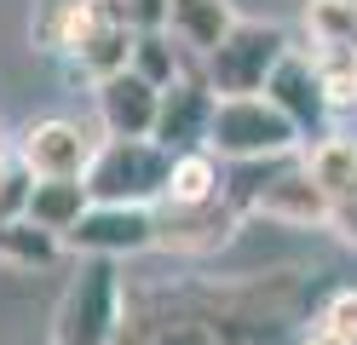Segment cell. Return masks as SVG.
<instances>
[{
  "label": "cell",
  "mask_w": 357,
  "mask_h": 345,
  "mask_svg": "<svg viewBox=\"0 0 357 345\" xmlns=\"http://www.w3.org/2000/svg\"><path fill=\"white\" fill-rule=\"evenodd\" d=\"M219 196H225L219 155L213 150H178L173 155V173H167V201L196 207V201H219Z\"/></svg>",
  "instance_id": "obj_18"
},
{
  "label": "cell",
  "mask_w": 357,
  "mask_h": 345,
  "mask_svg": "<svg viewBox=\"0 0 357 345\" xmlns=\"http://www.w3.org/2000/svg\"><path fill=\"white\" fill-rule=\"evenodd\" d=\"M317 322H323L328 334H340V339H351V345H357V288H334Z\"/></svg>",
  "instance_id": "obj_21"
},
{
  "label": "cell",
  "mask_w": 357,
  "mask_h": 345,
  "mask_svg": "<svg viewBox=\"0 0 357 345\" xmlns=\"http://www.w3.org/2000/svg\"><path fill=\"white\" fill-rule=\"evenodd\" d=\"M104 138H93L86 127L63 121V115H47V121H29L24 138H17V155L29 161L35 178H86Z\"/></svg>",
  "instance_id": "obj_6"
},
{
  "label": "cell",
  "mask_w": 357,
  "mask_h": 345,
  "mask_svg": "<svg viewBox=\"0 0 357 345\" xmlns=\"http://www.w3.org/2000/svg\"><path fill=\"white\" fill-rule=\"evenodd\" d=\"M219 92L208 86V69L185 75L178 86L162 92V121H155V144L162 150H208V127H213Z\"/></svg>",
  "instance_id": "obj_7"
},
{
  "label": "cell",
  "mask_w": 357,
  "mask_h": 345,
  "mask_svg": "<svg viewBox=\"0 0 357 345\" xmlns=\"http://www.w3.org/2000/svg\"><path fill=\"white\" fill-rule=\"evenodd\" d=\"M132 40H139L132 23H93V29L75 40V52H70L75 75H86L93 86L109 81V75H127L132 69Z\"/></svg>",
  "instance_id": "obj_13"
},
{
  "label": "cell",
  "mask_w": 357,
  "mask_h": 345,
  "mask_svg": "<svg viewBox=\"0 0 357 345\" xmlns=\"http://www.w3.org/2000/svg\"><path fill=\"white\" fill-rule=\"evenodd\" d=\"M288 52H294V46H288V35L277 23L242 17L225 35V46H219L213 58H202V69H208V86L219 98H259V92L271 86V75L288 63Z\"/></svg>",
  "instance_id": "obj_4"
},
{
  "label": "cell",
  "mask_w": 357,
  "mask_h": 345,
  "mask_svg": "<svg viewBox=\"0 0 357 345\" xmlns=\"http://www.w3.org/2000/svg\"><path fill=\"white\" fill-rule=\"evenodd\" d=\"M93 213V190L86 178H35V196H29V219L52 236H70V230Z\"/></svg>",
  "instance_id": "obj_14"
},
{
  "label": "cell",
  "mask_w": 357,
  "mask_h": 345,
  "mask_svg": "<svg viewBox=\"0 0 357 345\" xmlns=\"http://www.w3.org/2000/svg\"><path fill=\"white\" fill-rule=\"evenodd\" d=\"M265 98H271L300 132H317L323 115L334 109V104H328V86H323V75H317V63L300 58V52H288V63L271 75V86H265Z\"/></svg>",
  "instance_id": "obj_11"
},
{
  "label": "cell",
  "mask_w": 357,
  "mask_h": 345,
  "mask_svg": "<svg viewBox=\"0 0 357 345\" xmlns=\"http://www.w3.org/2000/svg\"><path fill=\"white\" fill-rule=\"evenodd\" d=\"M300 345H351V339H340V334H328L323 322H317V328H305V334H300Z\"/></svg>",
  "instance_id": "obj_24"
},
{
  "label": "cell",
  "mask_w": 357,
  "mask_h": 345,
  "mask_svg": "<svg viewBox=\"0 0 357 345\" xmlns=\"http://www.w3.org/2000/svg\"><path fill=\"white\" fill-rule=\"evenodd\" d=\"M196 69H202V58L196 52H185V46H178L167 29H150V35H139L132 40V75H144L150 86H178L185 75H196Z\"/></svg>",
  "instance_id": "obj_16"
},
{
  "label": "cell",
  "mask_w": 357,
  "mask_h": 345,
  "mask_svg": "<svg viewBox=\"0 0 357 345\" xmlns=\"http://www.w3.org/2000/svg\"><path fill=\"white\" fill-rule=\"evenodd\" d=\"M328 224L340 230V242H351V247H357V196H340V201H334Z\"/></svg>",
  "instance_id": "obj_23"
},
{
  "label": "cell",
  "mask_w": 357,
  "mask_h": 345,
  "mask_svg": "<svg viewBox=\"0 0 357 345\" xmlns=\"http://www.w3.org/2000/svg\"><path fill=\"white\" fill-rule=\"evenodd\" d=\"M127 6V23L139 35H150V29H167V12H173V0H121Z\"/></svg>",
  "instance_id": "obj_22"
},
{
  "label": "cell",
  "mask_w": 357,
  "mask_h": 345,
  "mask_svg": "<svg viewBox=\"0 0 357 345\" xmlns=\"http://www.w3.org/2000/svg\"><path fill=\"white\" fill-rule=\"evenodd\" d=\"M98 121L104 138H155V121H162V86H150L144 75H109L98 81Z\"/></svg>",
  "instance_id": "obj_9"
},
{
  "label": "cell",
  "mask_w": 357,
  "mask_h": 345,
  "mask_svg": "<svg viewBox=\"0 0 357 345\" xmlns=\"http://www.w3.org/2000/svg\"><path fill=\"white\" fill-rule=\"evenodd\" d=\"M311 46H346L357 52V0H305Z\"/></svg>",
  "instance_id": "obj_20"
},
{
  "label": "cell",
  "mask_w": 357,
  "mask_h": 345,
  "mask_svg": "<svg viewBox=\"0 0 357 345\" xmlns=\"http://www.w3.org/2000/svg\"><path fill=\"white\" fill-rule=\"evenodd\" d=\"M236 23H242V17L231 12V0H173V12H167V35L185 46V52L213 58Z\"/></svg>",
  "instance_id": "obj_12"
},
{
  "label": "cell",
  "mask_w": 357,
  "mask_h": 345,
  "mask_svg": "<svg viewBox=\"0 0 357 345\" xmlns=\"http://www.w3.org/2000/svg\"><path fill=\"white\" fill-rule=\"evenodd\" d=\"M248 213L259 219H277V224H328L334 213V196L323 190L317 178H311L305 167H294V161H282V167L265 178V190L254 196Z\"/></svg>",
  "instance_id": "obj_10"
},
{
  "label": "cell",
  "mask_w": 357,
  "mask_h": 345,
  "mask_svg": "<svg viewBox=\"0 0 357 345\" xmlns=\"http://www.w3.org/2000/svg\"><path fill=\"white\" fill-rule=\"evenodd\" d=\"M12 161H17V144H6V132H0V173H6Z\"/></svg>",
  "instance_id": "obj_25"
},
{
  "label": "cell",
  "mask_w": 357,
  "mask_h": 345,
  "mask_svg": "<svg viewBox=\"0 0 357 345\" xmlns=\"http://www.w3.org/2000/svg\"><path fill=\"white\" fill-rule=\"evenodd\" d=\"M305 144V132L288 121V115L265 98H219L213 109V127H208V150L219 161H282Z\"/></svg>",
  "instance_id": "obj_2"
},
{
  "label": "cell",
  "mask_w": 357,
  "mask_h": 345,
  "mask_svg": "<svg viewBox=\"0 0 357 345\" xmlns=\"http://www.w3.org/2000/svg\"><path fill=\"white\" fill-rule=\"evenodd\" d=\"M231 230H236V207L225 196L196 207H178V201L155 207V247H173V253H213L219 242H231Z\"/></svg>",
  "instance_id": "obj_8"
},
{
  "label": "cell",
  "mask_w": 357,
  "mask_h": 345,
  "mask_svg": "<svg viewBox=\"0 0 357 345\" xmlns=\"http://www.w3.org/2000/svg\"><path fill=\"white\" fill-rule=\"evenodd\" d=\"M63 236H52V230H40L29 213L24 219H6L0 224V265H12V270H47L63 259Z\"/></svg>",
  "instance_id": "obj_17"
},
{
  "label": "cell",
  "mask_w": 357,
  "mask_h": 345,
  "mask_svg": "<svg viewBox=\"0 0 357 345\" xmlns=\"http://www.w3.org/2000/svg\"><path fill=\"white\" fill-rule=\"evenodd\" d=\"M300 167L317 178L334 201H340V196H357V138H351V132H323V138H311L305 155H300Z\"/></svg>",
  "instance_id": "obj_15"
},
{
  "label": "cell",
  "mask_w": 357,
  "mask_h": 345,
  "mask_svg": "<svg viewBox=\"0 0 357 345\" xmlns=\"http://www.w3.org/2000/svg\"><path fill=\"white\" fill-rule=\"evenodd\" d=\"M86 29H93L86 0H40L35 6V46H47V52H75Z\"/></svg>",
  "instance_id": "obj_19"
},
{
  "label": "cell",
  "mask_w": 357,
  "mask_h": 345,
  "mask_svg": "<svg viewBox=\"0 0 357 345\" xmlns=\"http://www.w3.org/2000/svg\"><path fill=\"white\" fill-rule=\"evenodd\" d=\"M121 339V270L116 259H81L58 299L52 345H116Z\"/></svg>",
  "instance_id": "obj_3"
},
{
  "label": "cell",
  "mask_w": 357,
  "mask_h": 345,
  "mask_svg": "<svg viewBox=\"0 0 357 345\" xmlns=\"http://www.w3.org/2000/svg\"><path fill=\"white\" fill-rule=\"evenodd\" d=\"M167 173H173V150H162L155 138H104L86 167V190H93V201L162 207Z\"/></svg>",
  "instance_id": "obj_1"
},
{
  "label": "cell",
  "mask_w": 357,
  "mask_h": 345,
  "mask_svg": "<svg viewBox=\"0 0 357 345\" xmlns=\"http://www.w3.org/2000/svg\"><path fill=\"white\" fill-rule=\"evenodd\" d=\"M63 247L75 253V259H132V253H150L155 247V207H121V201H93V213H86Z\"/></svg>",
  "instance_id": "obj_5"
}]
</instances>
